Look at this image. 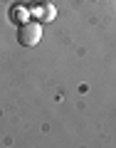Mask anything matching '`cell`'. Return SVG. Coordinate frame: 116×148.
Segmentation results:
<instances>
[{
    "label": "cell",
    "instance_id": "obj_1",
    "mask_svg": "<svg viewBox=\"0 0 116 148\" xmlns=\"http://www.w3.org/2000/svg\"><path fill=\"white\" fill-rule=\"evenodd\" d=\"M42 40V22L40 20H27L22 22L20 27H17V42L22 45V47H35L37 42Z\"/></svg>",
    "mask_w": 116,
    "mask_h": 148
},
{
    "label": "cell",
    "instance_id": "obj_3",
    "mask_svg": "<svg viewBox=\"0 0 116 148\" xmlns=\"http://www.w3.org/2000/svg\"><path fill=\"white\" fill-rule=\"evenodd\" d=\"M27 17H30V10L22 5H12L10 10V20L15 22V25H22V22H27Z\"/></svg>",
    "mask_w": 116,
    "mask_h": 148
},
{
    "label": "cell",
    "instance_id": "obj_2",
    "mask_svg": "<svg viewBox=\"0 0 116 148\" xmlns=\"http://www.w3.org/2000/svg\"><path fill=\"white\" fill-rule=\"evenodd\" d=\"M30 12H32V15H35L40 22H52V20H54V15H57V12H54V5H52V3H40V5L32 8Z\"/></svg>",
    "mask_w": 116,
    "mask_h": 148
}]
</instances>
